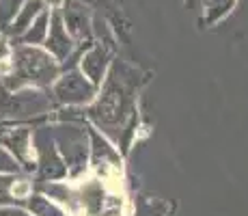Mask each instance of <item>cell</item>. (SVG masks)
<instances>
[{
  "label": "cell",
  "instance_id": "obj_8",
  "mask_svg": "<svg viewBox=\"0 0 248 216\" xmlns=\"http://www.w3.org/2000/svg\"><path fill=\"white\" fill-rule=\"evenodd\" d=\"M44 48L59 63L67 61L71 56V52L76 50V41L71 39V35L67 33V28H65L59 9L50 11V26H47V37L44 41Z\"/></svg>",
  "mask_w": 248,
  "mask_h": 216
},
{
  "label": "cell",
  "instance_id": "obj_21",
  "mask_svg": "<svg viewBox=\"0 0 248 216\" xmlns=\"http://www.w3.org/2000/svg\"><path fill=\"white\" fill-rule=\"evenodd\" d=\"M186 2H188V4H194V2H197V0H186Z\"/></svg>",
  "mask_w": 248,
  "mask_h": 216
},
{
  "label": "cell",
  "instance_id": "obj_4",
  "mask_svg": "<svg viewBox=\"0 0 248 216\" xmlns=\"http://www.w3.org/2000/svg\"><path fill=\"white\" fill-rule=\"evenodd\" d=\"M52 100L61 106H87L97 98V86H95L78 67L61 71L56 83L52 84Z\"/></svg>",
  "mask_w": 248,
  "mask_h": 216
},
{
  "label": "cell",
  "instance_id": "obj_14",
  "mask_svg": "<svg viewBox=\"0 0 248 216\" xmlns=\"http://www.w3.org/2000/svg\"><path fill=\"white\" fill-rule=\"evenodd\" d=\"M233 4H235V0H207L203 22L205 24H216L218 20H222V17L231 11Z\"/></svg>",
  "mask_w": 248,
  "mask_h": 216
},
{
  "label": "cell",
  "instance_id": "obj_15",
  "mask_svg": "<svg viewBox=\"0 0 248 216\" xmlns=\"http://www.w3.org/2000/svg\"><path fill=\"white\" fill-rule=\"evenodd\" d=\"M26 0H0V31H7Z\"/></svg>",
  "mask_w": 248,
  "mask_h": 216
},
{
  "label": "cell",
  "instance_id": "obj_7",
  "mask_svg": "<svg viewBox=\"0 0 248 216\" xmlns=\"http://www.w3.org/2000/svg\"><path fill=\"white\" fill-rule=\"evenodd\" d=\"M61 17L74 41H91V11L84 0H63Z\"/></svg>",
  "mask_w": 248,
  "mask_h": 216
},
{
  "label": "cell",
  "instance_id": "obj_3",
  "mask_svg": "<svg viewBox=\"0 0 248 216\" xmlns=\"http://www.w3.org/2000/svg\"><path fill=\"white\" fill-rule=\"evenodd\" d=\"M52 136L67 166V177H78L89 162V134L74 123H59L52 128Z\"/></svg>",
  "mask_w": 248,
  "mask_h": 216
},
{
  "label": "cell",
  "instance_id": "obj_6",
  "mask_svg": "<svg viewBox=\"0 0 248 216\" xmlns=\"http://www.w3.org/2000/svg\"><path fill=\"white\" fill-rule=\"evenodd\" d=\"M2 147L20 162L22 171L32 173L37 171L35 162V151H32V130L28 128H13L0 136Z\"/></svg>",
  "mask_w": 248,
  "mask_h": 216
},
{
  "label": "cell",
  "instance_id": "obj_13",
  "mask_svg": "<svg viewBox=\"0 0 248 216\" xmlns=\"http://www.w3.org/2000/svg\"><path fill=\"white\" fill-rule=\"evenodd\" d=\"M47 26H50V11H41L37 20L28 26V31L20 37V43L24 46H41L47 37Z\"/></svg>",
  "mask_w": 248,
  "mask_h": 216
},
{
  "label": "cell",
  "instance_id": "obj_1",
  "mask_svg": "<svg viewBox=\"0 0 248 216\" xmlns=\"http://www.w3.org/2000/svg\"><path fill=\"white\" fill-rule=\"evenodd\" d=\"M102 84L104 91L99 98H95L97 102L89 115L99 128H104V132H110L121 128L125 115L130 113V95L136 84V69L123 61H112Z\"/></svg>",
  "mask_w": 248,
  "mask_h": 216
},
{
  "label": "cell",
  "instance_id": "obj_18",
  "mask_svg": "<svg viewBox=\"0 0 248 216\" xmlns=\"http://www.w3.org/2000/svg\"><path fill=\"white\" fill-rule=\"evenodd\" d=\"M0 216H32L22 205H9V208H0Z\"/></svg>",
  "mask_w": 248,
  "mask_h": 216
},
{
  "label": "cell",
  "instance_id": "obj_2",
  "mask_svg": "<svg viewBox=\"0 0 248 216\" xmlns=\"http://www.w3.org/2000/svg\"><path fill=\"white\" fill-rule=\"evenodd\" d=\"M61 76V63L39 46H20L11 52V69L2 76L0 84L7 91H20L26 86L46 89Z\"/></svg>",
  "mask_w": 248,
  "mask_h": 216
},
{
  "label": "cell",
  "instance_id": "obj_17",
  "mask_svg": "<svg viewBox=\"0 0 248 216\" xmlns=\"http://www.w3.org/2000/svg\"><path fill=\"white\" fill-rule=\"evenodd\" d=\"M0 173H22V166L4 147H0Z\"/></svg>",
  "mask_w": 248,
  "mask_h": 216
},
{
  "label": "cell",
  "instance_id": "obj_19",
  "mask_svg": "<svg viewBox=\"0 0 248 216\" xmlns=\"http://www.w3.org/2000/svg\"><path fill=\"white\" fill-rule=\"evenodd\" d=\"M7 56H11V48H9V41L4 37H0V63H2Z\"/></svg>",
  "mask_w": 248,
  "mask_h": 216
},
{
  "label": "cell",
  "instance_id": "obj_11",
  "mask_svg": "<svg viewBox=\"0 0 248 216\" xmlns=\"http://www.w3.org/2000/svg\"><path fill=\"white\" fill-rule=\"evenodd\" d=\"M41 11H46V2H44V0H26V2L22 4L20 13L16 16V20L9 24V28L4 33H7L9 37L20 39L24 33L28 31V26L37 20V16H39Z\"/></svg>",
  "mask_w": 248,
  "mask_h": 216
},
{
  "label": "cell",
  "instance_id": "obj_20",
  "mask_svg": "<svg viewBox=\"0 0 248 216\" xmlns=\"http://www.w3.org/2000/svg\"><path fill=\"white\" fill-rule=\"evenodd\" d=\"M46 4H50V7H59V4H63V0H44Z\"/></svg>",
  "mask_w": 248,
  "mask_h": 216
},
{
  "label": "cell",
  "instance_id": "obj_12",
  "mask_svg": "<svg viewBox=\"0 0 248 216\" xmlns=\"http://www.w3.org/2000/svg\"><path fill=\"white\" fill-rule=\"evenodd\" d=\"M24 208H26L32 216H67L65 210L61 208L56 201H52L50 197L44 195V193H32L26 199Z\"/></svg>",
  "mask_w": 248,
  "mask_h": 216
},
{
  "label": "cell",
  "instance_id": "obj_5",
  "mask_svg": "<svg viewBox=\"0 0 248 216\" xmlns=\"http://www.w3.org/2000/svg\"><path fill=\"white\" fill-rule=\"evenodd\" d=\"M32 151L41 182H59L67 177V166L56 150L52 128H37L32 132Z\"/></svg>",
  "mask_w": 248,
  "mask_h": 216
},
{
  "label": "cell",
  "instance_id": "obj_16",
  "mask_svg": "<svg viewBox=\"0 0 248 216\" xmlns=\"http://www.w3.org/2000/svg\"><path fill=\"white\" fill-rule=\"evenodd\" d=\"M17 173H0V208H9V205H17V201L11 195V186Z\"/></svg>",
  "mask_w": 248,
  "mask_h": 216
},
{
  "label": "cell",
  "instance_id": "obj_9",
  "mask_svg": "<svg viewBox=\"0 0 248 216\" xmlns=\"http://www.w3.org/2000/svg\"><path fill=\"white\" fill-rule=\"evenodd\" d=\"M110 63L112 61H110V52H108V48L102 46V43H91L87 50L82 52V56H80L78 69L99 89L102 83L106 80Z\"/></svg>",
  "mask_w": 248,
  "mask_h": 216
},
{
  "label": "cell",
  "instance_id": "obj_10",
  "mask_svg": "<svg viewBox=\"0 0 248 216\" xmlns=\"http://www.w3.org/2000/svg\"><path fill=\"white\" fill-rule=\"evenodd\" d=\"M91 136V160H93L95 169H99L102 175H106L108 171H119L121 169V158H119V151L114 150L110 143L97 132V130H89Z\"/></svg>",
  "mask_w": 248,
  "mask_h": 216
}]
</instances>
